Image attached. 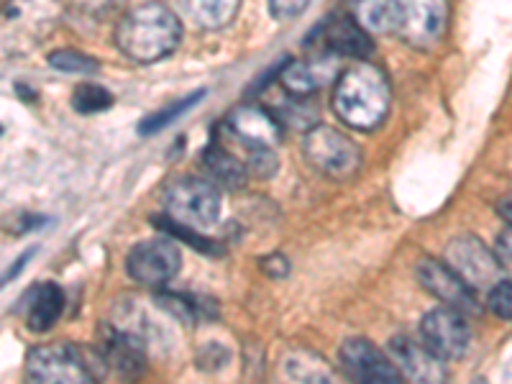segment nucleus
I'll use <instances>...</instances> for the list:
<instances>
[{
  "label": "nucleus",
  "mask_w": 512,
  "mask_h": 384,
  "mask_svg": "<svg viewBox=\"0 0 512 384\" xmlns=\"http://www.w3.org/2000/svg\"><path fill=\"white\" fill-rule=\"evenodd\" d=\"M354 18L372 34H392L428 47L446 29V0H356Z\"/></svg>",
  "instance_id": "nucleus-1"
},
{
  "label": "nucleus",
  "mask_w": 512,
  "mask_h": 384,
  "mask_svg": "<svg viewBox=\"0 0 512 384\" xmlns=\"http://www.w3.org/2000/svg\"><path fill=\"white\" fill-rule=\"evenodd\" d=\"M216 139L231 146L244 159L249 175L272 177L280 167L277 162V144L282 139L280 121L259 105H241L228 113L226 121L218 126Z\"/></svg>",
  "instance_id": "nucleus-2"
},
{
  "label": "nucleus",
  "mask_w": 512,
  "mask_h": 384,
  "mask_svg": "<svg viewBox=\"0 0 512 384\" xmlns=\"http://www.w3.org/2000/svg\"><path fill=\"white\" fill-rule=\"evenodd\" d=\"M182 24L162 0H146L123 16L116 31V44L128 59L152 64L169 57L180 47Z\"/></svg>",
  "instance_id": "nucleus-3"
},
{
  "label": "nucleus",
  "mask_w": 512,
  "mask_h": 384,
  "mask_svg": "<svg viewBox=\"0 0 512 384\" xmlns=\"http://www.w3.org/2000/svg\"><path fill=\"white\" fill-rule=\"evenodd\" d=\"M390 103V80L374 64H354L338 77L333 108L341 121L349 123L356 131H374L377 126H382L390 113Z\"/></svg>",
  "instance_id": "nucleus-4"
},
{
  "label": "nucleus",
  "mask_w": 512,
  "mask_h": 384,
  "mask_svg": "<svg viewBox=\"0 0 512 384\" xmlns=\"http://www.w3.org/2000/svg\"><path fill=\"white\" fill-rule=\"evenodd\" d=\"M59 16V0H11L0 11V47L13 54L29 52L52 34Z\"/></svg>",
  "instance_id": "nucleus-5"
},
{
  "label": "nucleus",
  "mask_w": 512,
  "mask_h": 384,
  "mask_svg": "<svg viewBox=\"0 0 512 384\" xmlns=\"http://www.w3.org/2000/svg\"><path fill=\"white\" fill-rule=\"evenodd\" d=\"M167 216L192 228H208L221 216V192L205 177H177L164 190Z\"/></svg>",
  "instance_id": "nucleus-6"
},
{
  "label": "nucleus",
  "mask_w": 512,
  "mask_h": 384,
  "mask_svg": "<svg viewBox=\"0 0 512 384\" xmlns=\"http://www.w3.org/2000/svg\"><path fill=\"white\" fill-rule=\"evenodd\" d=\"M303 149L308 162L333 180H346V177L356 175L361 167L359 144L333 126L310 128L305 134Z\"/></svg>",
  "instance_id": "nucleus-7"
},
{
  "label": "nucleus",
  "mask_w": 512,
  "mask_h": 384,
  "mask_svg": "<svg viewBox=\"0 0 512 384\" xmlns=\"http://www.w3.org/2000/svg\"><path fill=\"white\" fill-rule=\"evenodd\" d=\"M26 372L39 384H85L95 379L82 351L72 344H64V341L31 351Z\"/></svg>",
  "instance_id": "nucleus-8"
},
{
  "label": "nucleus",
  "mask_w": 512,
  "mask_h": 384,
  "mask_svg": "<svg viewBox=\"0 0 512 384\" xmlns=\"http://www.w3.org/2000/svg\"><path fill=\"white\" fill-rule=\"evenodd\" d=\"M420 341L438 359H461L469 351V344H472V328H469L466 313L451 308V305L433 308L431 313H425V318L420 320Z\"/></svg>",
  "instance_id": "nucleus-9"
},
{
  "label": "nucleus",
  "mask_w": 512,
  "mask_h": 384,
  "mask_svg": "<svg viewBox=\"0 0 512 384\" xmlns=\"http://www.w3.org/2000/svg\"><path fill=\"white\" fill-rule=\"evenodd\" d=\"M182 269V256L175 241L169 236L162 239H149L136 244L128 251L126 272L134 282L144 287H164L172 282Z\"/></svg>",
  "instance_id": "nucleus-10"
},
{
  "label": "nucleus",
  "mask_w": 512,
  "mask_h": 384,
  "mask_svg": "<svg viewBox=\"0 0 512 384\" xmlns=\"http://www.w3.org/2000/svg\"><path fill=\"white\" fill-rule=\"evenodd\" d=\"M446 264L474 292L489 290L502 280V264L477 236H456L446 249Z\"/></svg>",
  "instance_id": "nucleus-11"
},
{
  "label": "nucleus",
  "mask_w": 512,
  "mask_h": 384,
  "mask_svg": "<svg viewBox=\"0 0 512 384\" xmlns=\"http://www.w3.org/2000/svg\"><path fill=\"white\" fill-rule=\"evenodd\" d=\"M338 364L346 377L364 384H395L402 374L372 341L367 338H349L338 351Z\"/></svg>",
  "instance_id": "nucleus-12"
},
{
  "label": "nucleus",
  "mask_w": 512,
  "mask_h": 384,
  "mask_svg": "<svg viewBox=\"0 0 512 384\" xmlns=\"http://www.w3.org/2000/svg\"><path fill=\"white\" fill-rule=\"evenodd\" d=\"M418 280L425 290L436 295L451 308L461 310V313H477V292L461 280L454 269L448 267L446 262H436V259H423L418 264Z\"/></svg>",
  "instance_id": "nucleus-13"
},
{
  "label": "nucleus",
  "mask_w": 512,
  "mask_h": 384,
  "mask_svg": "<svg viewBox=\"0 0 512 384\" xmlns=\"http://www.w3.org/2000/svg\"><path fill=\"white\" fill-rule=\"evenodd\" d=\"M390 354L395 359L397 372L405 374L413 382H443L446 379V369H443V359H438L423 341H413L408 336H395L390 341Z\"/></svg>",
  "instance_id": "nucleus-14"
},
{
  "label": "nucleus",
  "mask_w": 512,
  "mask_h": 384,
  "mask_svg": "<svg viewBox=\"0 0 512 384\" xmlns=\"http://www.w3.org/2000/svg\"><path fill=\"white\" fill-rule=\"evenodd\" d=\"M103 361L121 377H141L146 369L144 338L131 328H111L103 338Z\"/></svg>",
  "instance_id": "nucleus-15"
},
{
  "label": "nucleus",
  "mask_w": 512,
  "mask_h": 384,
  "mask_svg": "<svg viewBox=\"0 0 512 384\" xmlns=\"http://www.w3.org/2000/svg\"><path fill=\"white\" fill-rule=\"evenodd\" d=\"M320 41L326 47L328 54L333 57H351L364 59L374 52V41L369 31L349 16L331 18L323 29H320Z\"/></svg>",
  "instance_id": "nucleus-16"
},
{
  "label": "nucleus",
  "mask_w": 512,
  "mask_h": 384,
  "mask_svg": "<svg viewBox=\"0 0 512 384\" xmlns=\"http://www.w3.org/2000/svg\"><path fill=\"white\" fill-rule=\"evenodd\" d=\"M336 75V59L333 54H323L318 59H305V62H287L282 70V85L290 95H300V98H310L318 93L331 77Z\"/></svg>",
  "instance_id": "nucleus-17"
},
{
  "label": "nucleus",
  "mask_w": 512,
  "mask_h": 384,
  "mask_svg": "<svg viewBox=\"0 0 512 384\" xmlns=\"http://www.w3.org/2000/svg\"><path fill=\"white\" fill-rule=\"evenodd\" d=\"M203 167L213 177V182L231 187V190L244 187L246 180H249V169H246L244 159L233 152L231 146L223 144L221 139L213 141L203 152Z\"/></svg>",
  "instance_id": "nucleus-18"
},
{
  "label": "nucleus",
  "mask_w": 512,
  "mask_h": 384,
  "mask_svg": "<svg viewBox=\"0 0 512 384\" xmlns=\"http://www.w3.org/2000/svg\"><path fill=\"white\" fill-rule=\"evenodd\" d=\"M64 313V292L62 287L47 282V285H39L31 295L29 313H26V326L34 333H47L49 328L62 318Z\"/></svg>",
  "instance_id": "nucleus-19"
},
{
  "label": "nucleus",
  "mask_w": 512,
  "mask_h": 384,
  "mask_svg": "<svg viewBox=\"0 0 512 384\" xmlns=\"http://www.w3.org/2000/svg\"><path fill=\"white\" fill-rule=\"evenodd\" d=\"M241 0H182L187 16L203 29H223L239 13Z\"/></svg>",
  "instance_id": "nucleus-20"
},
{
  "label": "nucleus",
  "mask_w": 512,
  "mask_h": 384,
  "mask_svg": "<svg viewBox=\"0 0 512 384\" xmlns=\"http://www.w3.org/2000/svg\"><path fill=\"white\" fill-rule=\"evenodd\" d=\"M157 305L167 310L169 315L185 320V323L213 320L218 315V308L210 303L208 297L180 295V292H162V295H157Z\"/></svg>",
  "instance_id": "nucleus-21"
},
{
  "label": "nucleus",
  "mask_w": 512,
  "mask_h": 384,
  "mask_svg": "<svg viewBox=\"0 0 512 384\" xmlns=\"http://www.w3.org/2000/svg\"><path fill=\"white\" fill-rule=\"evenodd\" d=\"M287 377L295 382H331L333 372L326 367V361L310 351H292L285 359Z\"/></svg>",
  "instance_id": "nucleus-22"
},
{
  "label": "nucleus",
  "mask_w": 512,
  "mask_h": 384,
  "mask_svg": "<svg viewBox=\"0 0 512 384\" xmlns=\"http://www.w3.org/2000/svg\"><path fill=\"white\" fill-rule=\"evenodd\" d=\"M203 98H205V90H198V93L185 95V98L177 100V103H172V105H167V108H162V111L152 113V116L141 121L139 134L141 136L157 134V131L167 128L172 121H177V118H180L182 113H187V111H190V108H195V105H198Z\"/></svg>",
  "instance_id": "nucleus-23"
},
{
  "label": "nucleus",
  "mask_w": 512,
  "mask_h": 384,
  "mask_svg": "<svg viewBox=\"0 0 512 384\" xmlns=\"http://www.w3.org/2000/svg\"><path fill=\"white\" fill-rule=\"evenodd\" d=\"M113 105V95L105 88L95 85V82H85V85H77L75 93H72V108L82 116H93V113L108 111Z\"/></svg>",
  "instance_id": "nucleus-24"
},
{
  "label": "nucleus",
  "mask_w": 512,
  "mask_h": 384,
  "mask_svg": "<svg viewBox=\"0 0 512 384\" xmlns=\"http://www.w3.org/2000/svg\"><path fill=\"white\" fill-rule=\"evenodd\" d=\"M47 62L52 64L54 70L67 72V75H93L100 67L95 59H90L88 54L75 52V49H59V52H52L47 57Z\"/></svg>",
  "instance_id": "nucleus-25"
},
{
  "label": "nucleus",
  "mask_w": 512,
  "mask_h": 384,
  "mask_svg": "<svg viewBox=\"0 0 512 384\" xmlns=\"http://www.w3.org/2000/svg\"><path fill=\"white\" fill-rule=\"evenodd\" d=\"M154 226L159 228V231L164 233V236H169V239H182L185 244H190L192 249H198V251H218V246L213 244V241H208L205 236H200L198 231L192 226H185V223H177L172 221V218H157L154 221Z\"/></svg>",
  "instance_id": "nucleus-26"
},
{
  "label": "nucleus",
  "mask_w": 512,
  "mask_h": 384,
  "mask_svg": "<svg viewBox=\"0 0 512 384\" xmlns=\"http://www.w3.org/2000/svg\"><path fill=\"white\" fill-rule=\"evenodd\" d=\"M489 308L497 318L510 320L512 315V285L510 280H500L489 287Z\"/></svg>",
  "instance_id": "nucleus-27"
},
{
  "label": "nucleus",
  "mask_w": 512,
  "mask_h": 384,
  "mask_svg": "<svg viewBox=\"0 0 512 384\" xmlns=\"http://www.w3.org/2000/svg\"><path fill=\"white\" fill-rule=\"evenodd\" d=\"M308 3L310 0H269V8H272L274 18L290 21V18L300 16L308 8Z\"/></svg>",
  "instance_id": "nucleus-28"
},
{
  "label": "nucleus",
  "mask_w": 512,
  "mask_h": 384,
  "mask_svg": "<svg viewBox=\"0 0 512 384\" xmlns=\"http://www.w3.org/2000/svg\"><path fill=\"white\" fill-rule=\"evenodd\" d=\"M70 3L77 11L88 13V16H100V13L116 8L121 0H70Z\"/></svg>",
  "instance_id": "nucleus-29"
},
{
  "label": "nucleus",
  "mask_w": 512,
  "mask_h": 384,
  "mask_svg": "<svg viewBox=\"0 0 512 384\" xmlns=\"http://www.w3.org/2000/svg\"><path fill=\"white\" fill-rule=\"evenodd\" d=\"M264 272L269 274V277H274V280H282V277H287V272H290V264H287L285 256H267L264 259Z\"/></svg>",
  "instance_id": "nucleus-30"
},
{
  "label": "nucleus",
  "mask_w": 512,
  "mask_h": 384,
  "mask_svg": "<svg viewBox=\"0 0 512 384\" xmlns=\"http://www.w3.org/2000/svg\"><path fill=\"white\" fill-rule=\"evenodd\" d=\"M497 262L502 267H510V226L505 228V233H500V239H497Z\"/></svg>",
  "instance_id": "nucleus-31"
}]
</instances>
